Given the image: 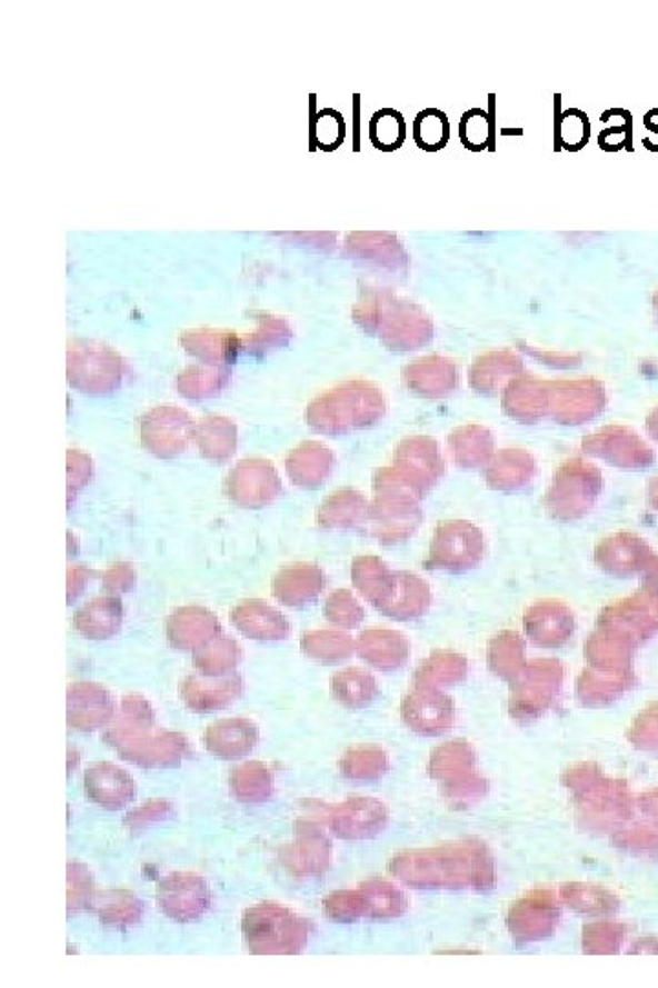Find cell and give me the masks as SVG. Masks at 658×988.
<instances>
[{
	"label": "cell",
	"instance_id": "1",
	"mask_svg": "<svg viewBox=\"0 0 658 988\" xmlns=\"http://www.w3.org/2000/svg\"><path fill=\"white\" fill-rule=\"evenodd\" d=\"M101 738L123 760L143 769H172L192 756L186 736L160 729L149 701L136 693L121 699L119 715Z\"/></svg>",
	"mask_w": 658,
	"mask_h": 988
},
{
	"label": "cell",
	"instance_id": "2",
	"mask_svg": "<svg viewBox=\"0 0 658 988\" xmlns=\"http://www.w3.org/2000/svg\"><path fill=\"white\" fill-rule=\"evenodd\" d=\"M242 934L251 954L293 956L308 945L313 925L286 906L262 902L243 911Z\"/></svg>",
	"mask_w": 658,
	"mask_h": 988
},
{
	"label": "cell",
	"instance_id": "3",
	"mask_svg": "<svg viewBox=\"0 0 658 988\" xmlns=\"http://www.w3.org/2000/svg\"><path fill=\"white\" fill-rule=\"evenodd\" d=\"M356 317L368 330L382 328V337L391 350H416L430 339V322L421 310L388 291L366 297V302L357 306Z\"/></svg>",
	"mask_w": 658,
	"mask_h": 988
},
{
	"label": "cell",
	"instance_id": "4",
	"mask_svg": "<svg viewBox=\"0 0 658 988\" xmlns=\"http://www.w3.org/2000/svg\"><path fill=\"white\" fill-rule=\"evenodd\" d=\"M385 410L381 390L366 381H351L319 396L306 410V420L317 429L365 425L377 420Z\"/></svg>",
	"mask_w": 658,
	"mask_h": 988
},
{
	"label": "cell",
	"instance_id": "5",
	"mask_svg": "<svg viewBox=\"0 0 658 988\" xmlns=\"http://www.w3.org/2000/svg\"><path fill=\"white\" fill-rule=\"evenodd\" d=\"M129 367L119 353L101 342L70 341L68 383L84 393H110L121 389Z\"/></svg>",
	"mask_w": 658,
	"mask_h": 988
},
{
	"label": "cell",
	"instance_id": "6",
	"mask_svg": "<svg viewBox=\"0 0 658 988\" xmlns=\"http://www.w3.org/2000/svg\"><path fill=\"white\" fill-rule=\"evenodd\" d=\"M156 900L164 916L175 922L200 921L211 908V890L206 879L195 874H170L161 880Z\"/></svg>",
	"mask_w": 658,
	"mask_h": 988
},
{
	"label": "cell",
	"instance_id": "7",
	"mask_svg": "<svg viewBox=\"0 0 658 988\" xmlns=\"http://www.w3.org/2000/svg\"><path fill=\"white\" fill-rule=\"evenodd\" d=\"M195 432V423L186 410L164 405L150 410L141 420L144 447L160 456L178 455Z\"/></svg>",
	"mask_w": 658,
	"mask_h": 988
},
{
	"label": "cell",
	"instance_id": "8",
	"mask_svg": "<svg viewBox=\"0 0 658 988\" xmlns=\"http://www.w3.org/2000/svg\"><path fill=\"white\" fill-rule=\"evenodd\" d=\"M82 786L88 800L107 811H121L134 802V778L110 761H99L88 767Z\"/></svg>",
	"mask_w": 658,
	"mask_h": 988
},
{
	"label": "cell",
	"instance_id": "9",
	"mask_svg": "<svg viewBox=\"0 0 658 988\" xmlns=\"http://www.w3.org/2000/svg\"><path fill=\"white\" fill-rule=\"evenodd\" d=\"M243 681L237 672L226 676H189L180 685L183 703L195 712H217L242 698Z\"/></svg>",
	"mask_w": 658,
	"mask_h": 988
},
{
	"label": "cell",
	"instance_id": "10",
	"mask_svg": "<svg viewBox=\"0 0 658 988\" xmlns=\"http://www.w3.org/2000/svg\"><path fill=\"white\" fill-rule=\"evenodd\" d=\"M116 703L103 687L96 683H76L68 689L67 719L70 729L93 732L112 723Z\"/></svg>",
	"mask_w": 658,
	"mask_h": 988
},
{
	"label": "cell",
	"instance_id": "11",
	"mask_svg": "<svg viewBox=\"0 0 658 988\" xmlns=\"http://www.w3.org/2000/svg\"><path fill=\"white\" fill-rule=\"evenodd\" d=\"M388 812L373 798H351L329 815V826L340 839H371L385 829Z\"/></svg>",
	"mask_w": 658,
	"mask_h": 988
},
{
	"label": "cell",
	"instance_id": "12",
	"mask_svg": "<svg viewBox=\"0 0 658 988\" xmlns=\"http://www.w3.org/2000/svg\"><path fill=\"white\" fill-rule=\"evenodd\" d=\"M345 249L353 259L377 266L381 270H405L410 260L399 239L382 231H357L348 234Z\"/></svg>",
	"mask_w": 658,
	"mask_h": 988
},
{
	"label": "cell",
	"instance_id": "13",
	"mask_svg": "<svg viewBox=\"0 0 658 988\" xmlns=\"http://www.w3.org/2000/svg\"><path fill=\"white\" fill-rule=\"evenodd\" d=\"M220 631L217 616L200 606L180 608L167 619V637L170 645L186 652L191 650L196 652L206 647L207 642L220 636Z\"/></svg>",
	"mask_w": 658,
	"mask_h": 988
},
{
	"label": "cell",
	"instance_id": "14",
	"mask_svg": "<svg viewBox=\"0 0 658 988\" xmlns=\"http://www.w3.org/2000/svg\"><path fill=\"white\" fill-rule=\"evenodd\" d=\"M260 741V730L251 719L229 718L212 723L203 735V744L220 760H240L251 755Z\"/></svg>",
	"mask_w": 658,
	"mask_h": 988
},
{
	"label": "cell",
	"instance_id": "15",
	"mask_svg": "<svg viewBox=\"0 0 658 988\" xmlns=\"http://www.w3.org/2000/svg\"><path fill=\"white\" fill-rule=\"evenodd\" d=\"M278 859L289 874L297 877L325 874L329 865V842L311 826L299 824V835L293 844L278 851Z\"/></svg>",
	"mask_w": 658,
	"mask_h": 988
},
{
	"label": "cell",
	"instance_id": "16",
	"mask_svg": "<svg viewBox=\"0 0 658 988\" xmlns=\"http://www.w3.org/2000/svg\"><path fill=\"white\" fill-rule=\"evenodd\" d=\"M231 621L255 641H282L289 633L288 619L263 600H243L231 611Z\"/></svg>",
	"mask_w": 658,
	"mask_h": 988
},
{
	"label": "cell",
	"instance_id": "17",
	"mask_svg": "<svg viewBox=\"0 0 658 988\" xmlns=\"http://www.w3.org/2000/svg\"><path fill=\"white\" fill-rule=\"evenodd\" d=\"M180 342L187 353L206 361L207 365H218V367L237 361L238 350L242 348V341L235 331L217 330V328H195L183 331Z\"/></svg>",
	"mask_w": 658,
	"mask_h": 988
},
{
	"label": "cell",
	"instance_id": "18",
	"mask_svg": "<svg viewBox=\"0 0 658 988\" xmlns=\"http://www.w3.org/2000/svg\"><path fill=\"white\" fill-rule=\"evenodd\" d=\"M123 622V605L116 597H98L82 606L73 625L79 633L93 641H104L116 636Z\"/></svg>",
	"mask_w": 658,
	"mask_h": 988
},
{
	"label": "cell",
	"instance_id": "19",
	"mask_svg": "<svg viewBox=\"0 0 658 988\" xmlns=\"http://www.w3.org/2000/svg\"><path fill=\"white\" fill-rule=\"evenodd\" d=\"M232 797L242 804H263L273 797V771L263 761H246L229 777Z\"/></svg>",
	"mask_w": 658,
	"mask_h": 988
},
{
	"label": "cell",
	"instance_id": "20",
	"mask_svg": "<svg viewBox=\"0 0 658 988\" xmlns=\"http://www.w3.org/2000/svg\"><path fill=\"white\" fill-rule=\"evenodd\" d=\"M92 910L98 914L99 921L104 927L124 930L141 921L144 908L143 902L130 891L107 890L96 896Z\"/></svg>",
	"mask_w": 658,
	"mask_h": 988
},
{
	"label": "cell",
	"instance_id": "21",
	"mask_svg": "<svg viewBox=\"0 0 658 988\" xmlns=\"http://www.w3.org/2000/svg\"><path fill=\"white\" fill-rule=\"evenodd\" d=\"M325 588V577L309 566L283 569L275 577L273 593L282 605L302 606Z\"/></svg>",
	"mask_w": 658,
	"mask_h": 988
},
{
	"label": "cell",
	"instance_id": "22",
	"mask_svg": "<svg viewBox=\"0 0 658 988\" xmlns=\"http://www.w3.org/2000/svg\"><path fill=\"white\" fill-rule=\"evenodd\" d=\"M408 387L425 396H439L452 389L456 372L450 362L439 358H427L413 362L405 370Z\"/></svg>",
	"mask_w": 658,
	"mask_h": 988
},
{
	"label": "cell",
	"instance_id": "23",
	"mask_svg": "<svg viewBox=\"0 0 658 988\" xmlns=\"http://www.w3.org/2000/svg\"><path fill=\"white\" fill-rule=\"evenodd\" d=\"M231 379L229 368L209 365V367H189L178 376V390L183 398L203 399L211 398L215 393L226 389Z\"/></svg>",
	"mask_w": 658,
	"mask_h": 988
},
{
	"label": "cell",
	"instance_id": "24",
	"mask_svg": "<svg viewBox=\"0 0 658 988\" xmlns=\"http://www.w3.org/2000/svg\"><path fill=\"white\" fill-rule=\"evenodd\" d=\"M242 661V648L231 637H215L206 647L196 650L195 667L206 676H226Z\"/></svg>",
	"mask_w": 658,
	"mask_h": 988
},
{
	"label": "cell",
	"instance_id": "25",
	"mask_svg": "<svg viewBox=\"0 0 658 988\" xmlns=\"http://www.w3.org/2000/svg\"><path fill=\"white\" fill-rule=\"evenodd\" d=\"M360 891L366 899L368 916L376 919H391L407 911V897L402 896L399 888L385 882V880H368L360 886Z\"/></svg>",
	"mask_w": 658,
	"mask_h": 988
},
{
	"label": "cell",
	"instance_id": "26",
	"mask_svg": "<svg viewBox=\"0 0 658 988\" xmlns=\"http://www.w3.org/2000/svg\"><path fill=\"white\" fill-rule=\"evenodd\" d=\"M335 698L350 709L370 705L377 696L376 681L368 673L346 670L333 678Z\"/></svg>",
	"mask_w": 658,
	"mask_h": 988
},
{
	"label": "cell",
	"instance_id": "27",
	"mask_svg": "<svg viewBox=\"0 0 658 988\" xmlns=\"http://www.w3.org/2000/svg\"><path fill=\"white\" fill-rule=\"evenodd\" d=\"M257 330L252 331L251 337H247L246 342H242V348H246L247 352L260 356V353L288 345L291 328L286 319L271 316V313H257Z\"/></svg>",
	"mask_w": 658,
	"mask_h": 988
},
{
	"label": "cell",
	"instance_id": "28",
	"mask_svg": "<svg viewBox=\"0 0 658 988\" xmlns=\"http://www.w3.org/2000/svg\"><path fill=\"white\" fill-rule=\"evenodd\" d=\"M340 769L350 780H376L388 769V758L376 747H359L346 752L340 760Z\"/></svg>",
	"mask_w": 658,
	"mask_h": 988
},
{
	"label": "cell",
	"instance_id": "29",
	"mask_svg": "<svg viewBox=\"0 0 658 988\" xmlns=\"http://www.w3.org/2000/svg\"><path fill=\"white\" fill-rule=\"evenodd\" d=\"M196 436H198V443H200L203 456H211V452H218V450H220V456L223 450L229 456L237 447V427L231 423V420L221 418V416H209L201 421L200 427L196 430ZM221 460H223V456H221Z\"/></svg>",
	"mask_w": 658,
	"mask_h": 988
},
{
	"label": "cell",
	"instance_id": "30",
	"mask_svg": "<svg viewBox=\"0 0 658 988\" xmlns=\"http://www.w3.org/2000/svg\"><path fill=\"white\" fill-rule=\"evenodd\" d=\"M68 869V916H78L81 911L92 910L93 899L98 896L93 875L87 865L79 860H70Z\"/></svg>",
	"mask_w": 658,
	"mask_h": 988
},
{
	"label": "cell",
	"instance_id": "31",
	"mask_svg": "<svg viewBox=\"0 0 658 988\" xmlns=\"http://www.w3.org/2000/svg\"><path fill=\"white\" fill-rule=\"evenodd\" d=\"M448 134H450V130H448L447 116L442 114L441 110H422L421 114L417 116L416 123H413V138L421 149H442L447 146Z\"/></svg>",
	"mask_w": 658,
	"mask_h": 988
},
{
	"label": "cell",
	"instance_id": "32",
	"mask_svg": "<svg viewBox=\"0 0 658 988\" xmlns=\"http://www.w3.org/2000/svg\"><path fill=\"white\" fill-rule=\"evenodd\" d=\"M370 138L377 149L393 150L405 140V121L396 110H381L370 123Z\"/></svg>",
	"mask_w": 658,
	"mask_h": 988
},
{
	"label": "cell",
	"instance_id": "33",
	"mask_svg": "<svg viewBox=\"0 0 658 988\" xmlns=\"http://www.w3.org/2000/svg\"><path fill=\"white\" fill-rule=\"evenodd\" d=\"M350 639L348 637L335 636V633H309L303 637V652L309 653L311 658L322 659V661H335V659L348 658L346 653L350 652Z\"/></svg>",
	"mask_w": 658,
	"mask_h": 988
},
{
	"label": "cell",
	"instance_id": "34",
	"mask_svg": "<svg viewBox=\"0 0 658 988\" xmlns=\"http://www.w3.org/2000/svg\"><path fill=\"white\" fill-rule=\"evenodd\" d=\"M325 905L326 916H328L331 921H357L360 916L368 914L362 891H339V894H331V896L326 899Z\"/></svg>",
	"mask_w": 658,
	"mask_h": 988
},
{
	"label": "cell",
	"instance_id": "35",
	"mask_svg": "<svg viewBox=\"0 0 658 988\" xmlns=\"http://www.w3.org/2000/svg\"><path fill=\"white\" fill-rule=\"evenodd\" d=\"M516 368H520V361L510 356V353H490L479 359L472 370L473 385L487 389L496 381L501 379L505 373L515 372Z\"/></svg>",
	"mask_w": 658,
	"mask_h": 988
},
{
	"label": "cell",
	"instance_id": "36",
	"mask_svg": "<svg viewBox=\"0 0 658 988\" xmlns=\"http://www.w3.org/2000/svg\"><path fill=\"white\" fill-rule=\"evenodd\" d=\"M556 132H558V138H560L561 147H566L569 150H578L586 146L587 140H589V121H587L586 116L581 114L580 110H566L558 118Z\"/></svg>",
	"mask_w": 658,
	"mask_h": 988
},
{
	"label": "cell",
	"instance_id": "37",
	"mask_svg": "<svg viewBox=\"0 0 658 988\" xmlns=\"http://www.w3.org/2000/svg\"><path fill=\"white\" fill-rule=\"evenodd\" d=\"M175 815V808L169 800H150L141 808L134 809L124 817L123 826L130 834H141L152 824L163 822Z\"/></svg>",
	"mask_w": 658,
	"mask_h": 988
},
{
	"label": "cell",
	"instance_id": "38",
	"mask_svg": "<svg viewBox=\"0 0 658 988\" xmlns=\"http://www.w3.org/2000/svg\"><path fill=\"white\" fill-rule=\"evenodd\" d=\"M492 134V124L483 110H472L467 112L463 121H461V138L465 146L473 150H481L487 147Z\"/></svg>",
	"mask_w": 658,
	"mask_h": 988
},
{
	"label": "cell",
	"instance_id": "39",
	"mask_svg": "<svg viewBox=\"0 0 658 988\" xmlns=\"http://www.w3.org/2000/svg\"><path fill=\"white\" fill-rule=\"evenodd\" d=\"M313 136L315 140L319 141L320 147L333 149V147H339L340 141H342L345 123L340 120L339 114L326 110V112H320L319 118L315 121Z\"/></svg>",
	"mask_w": 658,
	"mask_h": 988
},
{
	"label": "cell",
	"instance_id": "40",
	"mask_svg": "<svg viewBox=\"0 0 658 988\" xmlns=\"http://www.w3.org/2000/svg\"><path fill=\"white\" fill-rule=\"evenodd\" d=\"M340 593H335L328 602V617L333 622H342L346 628L356 627L360 621V608L351 599H340Z\"/></svg>",
	"mask_w": 658,
	"mask_h": 988
},
{
	"label": "cell",
	"instance_id": "41",
	"mask_svg": "<svg viewBox=\"0 0 658 988\" xmlns=\"http://www.w3.org/2000/svg\"><path fill=\"white\" fill-rule=\"evenodd\" d=\"M103 585L112 593H124L134 586V571L127 565L113 566L103 577Z\"/></svg>",
	"mask_w": 658,
	"mask_h": 988
},
{
	"label": "cell",
	"instance_id": "42",
	"mask_svg": "<svg viewBox=\"0 0 658 988\" xmlns=\"http://www.w3.org/2000/svg\"><path fill=\"white\" fill-rule=\"evenodd\" d=\"M87 571H82V569H72V571H70V575H68V602L78 599L79 593H81L82 588H84V580H87Z\"/></svg>",
	"mask_w": 658,
	"mask_h": 988
}]
</instances>
